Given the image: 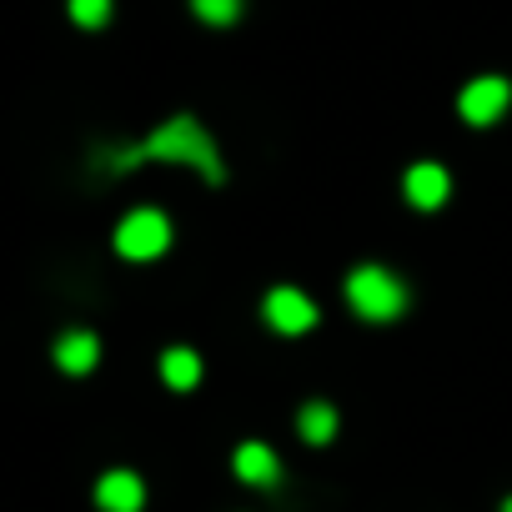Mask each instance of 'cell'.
<instances>
[{"instance_id":"cell-5","label":"cell","mask_w":512,"mask_h":512,"mask_svg":"<svg viewBox=\"0 0 512 512\" xmlns=\"http://www.w3.org/2000/svg\"><path fill=\"white\" fill-rule=\"evenodd\" d=\"M267 322H272L277 332L297 337V332H307V327L317 322V307H312L297 287H277V292L267 297Z\"/></svg>"},{"instance_id":"cell-7","label":"cell","mask_w":512,"mask_h":512,"mask_svg":"<svg viewBox=\"0 0 512 512\" xmlns=\"http://www.w3.org/2000/svg\"><path fill=\"white\" fill-rule=\"evenodd\" d=\"M96 502H101L106 512H141L146 487H141L136 472H106V477L96 482Z\"/></svg>"},{"instance_id":"cell-14","label":"cell","mask_w":512,"mask_h":512,"mask_svg":"<svg viewBox=\"0 0 512 512\" xmlns=\"http://www.w3.org/2000/svg\"><path fill=\"white\" fill-rule=\"evenodd\" d=\"M502 512H512V497H507V502H502Z\"/></svg>"},{"instance_id":"cell-3","label":"cell","mask_w":512,"mask_h":512,"mask_svg":"<svg viewBox=\"0 0 512 512\" xmlns=\"http://www.w3.org/2000/svg\"><path fill=\"white\" fill-rule=\"evenodd\" d=\"M171 246V221L161 211H131L121 226H116V251L131 256V262H151Z\"/></svg>"},{"instance_id":"cell-9","label":"cell","mask_w":512,"mask_h":512,"mask_svg":"<svg viewBox=\"0 0 512 512\" xmlns=\"http://www.w3.org/2000/svg\"><path fill=\"white\" fill-rule=\"evenodd\" d=\"M96 357H101V342L91 337V332H71V337H61L56 342V362H61V372H91L96 367Z\"/></svg>"},{"instance_id":"cell-1","label":"cell","mask_w":512,"mask_h":512,"mask_svg":"<svg viewBox=\"0 0 512 512\" xmlns=\"http://www.w3.org/2000/svg\"><path fill=\"white\" fill-rule=\"evenodd\" d=\"M141 161H181V166H196L211 186L226 181V166H221V156H216V146H211V136L201 131L196 116H171L156 136H146V141L131 146V151H116L106 166L121 176V171H131V166H141Z\"/></svg>"},{"instance_id":"cell-8","label":"cell","mask_w":512,"mask_h":512,"mask_svg":"<svg viewBox=\"0 0 512 512\" xmlns=\"http://www.w3.org/2000/svg\"><path fill=\"white\" fill-rule=\"evenodd\" d=\"M231 467H236V477L251 482V487H272L277 472H282V467H277V452H272L267 442H246V447H236Z\"/></svg>"},{"instance_id":"cell-11","label":"cell","mask_w":512,"mask_h":512,"mask_svg":"<svg viewBox=\"0 0 512 512\" xmlns=\"http://www.w3.org/2000/svg\"><path fill=\"white\" fill-rule=\"evenodd\" d=\"M302 437L307 442H332L337 437V412L327 402H307L302 407Z\"/></svg>"},{"instance_id":"cell-13","label":"cell","mask_w":512,"mask_h":512,"mask_svg":"<svg viewBox=\"0 0 512 512\" xmlns=\"http://www.w3.org/2000/svg\"><path fill=\"white\" fill-rule=\"evenodd\" d=\"M191 11L206 21V26H231L241 16V0H191Z\"/></svg>"},{"instance_id":"cell-4","label":"cell","mask_w":512,"mask_h":512,"mask_svg":"<svg viewBox=\"0 0 512 512\" xmlns=\"http://www.w3.org/2000/svg\"><path fill=\"white\" fill-rule=\"evenodd\" d=\"M507 101H512V86L502 81V76H477L467 91H462V116L472 121V126H492L502 111H507Z\"/></svg>"},{"instance_id":"cell-6","label":"cell","mask_w":512,"mask_h":512,"mask_svg":"<svg viewBox=\"0 0 512 512\" xmlns=\"http://www.w3.org/2000/svg\"><path fill=\"white\" fill-rule=\"evenodd\" d=\"M402 191H407V201H412L417 211H437V206L447 201V191H452V181H447V171H442L437 161H417V166L407 171V181H402Z\"/></svg>"},{"instance_id":"cell-12","label":"cell","mask_w":512,"mask_h":512,"mask_svg":"<svg viewBox=\"0 0 512 512\" xmlns=\"http://www.w3.org/2000/svg\"><path fill=\"white\" fill-rule=\"evenodd\" d=\"M66 11H71V21H76V26L101 31V26L111 21V0H66Z\"/></svg>"},{"instance_id":"cell-2","label":"cell","mask_w":512,"mask_h":512,"mask_svg":"<svg viewBox=\"0 0 512 512\" xmlns=\"http://www.w3.org/2000/svg\"><path fill=\"white\" fill-rule=\"evenodd\" d=\"M347 302L357 307V317L367 322H392L407 307V287L387 272V267H357L347 277Z\"/></svg>"},{"instance_id":"cell-10","label":"cell","mask_w":512,"mask_h":512,"mask_svg":"<svg viewBox=\"0 0 512 512\" xmlns=\"http://www.w3.org/2000/svg\"><path fill=\"white\" fill-rule=\"evenodd\" d=\"M161 377H166V387L186 392V387L201 382V357H196L191 347H171V352L161 357Z\"/></svg>"}]
</instances>
